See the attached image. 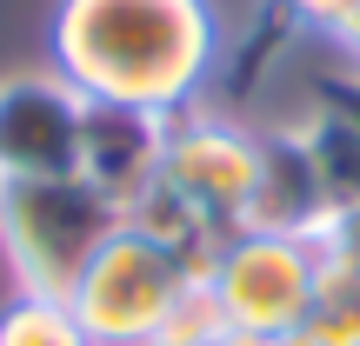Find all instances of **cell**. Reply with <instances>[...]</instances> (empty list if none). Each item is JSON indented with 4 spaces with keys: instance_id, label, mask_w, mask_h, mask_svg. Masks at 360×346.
I'll list each match as a JSON object with an SVG mask.
<instances>
[{
    "instance_id": "cell-4",
    "label": "cell",
    "mask_w": 360,
    "mask_h": 346,
    "mask_svg": "<svg viewBox=\"0 0 360 346\" xmlns=\"http://www.w3.org/2000/svg\"><path fill=\"white\" fill-rule=\"evenodd\" d=\"M187 286H193L187 267L167 246H154L147 233H134L120 220V233L87 260V273H80L67 307H74V320L87 326L94 346H160L167 313L180 307Z\"/></svg>"
},
{
    "instance_id": "cell-10",
    "label": "cell",
    "mask_w": 360,
    "mask_h": 346,
    "mask_svg": "<svg viewBox=\"0 0 360 346\" xmlns=\"http://www.w3.org/2000/svg\"><path fill=\"white\" fill-rule=\"evenodd\" d=\"M300 140H307V160L314 173H321V193L327 206L340 213H360V127L340 114H327V107H314L307 120H300Z\"/></svg>"
},
{
    "instance_id": "cell-12",
    "label": "cell",
    "mask_w": 360,
    "mask_h": 346,
    "mask_svg": "<svg viewBox=\"0 0 360 346\" xmlns=\"http://www.w3.org/2000/svg\"><path fill=\"white\" fill-rule=\"evenodd\" d=\"M0 346H94L87 326L74 320L67 300H47V293H13L0 307Z\"/></svg>"
},
{
    "instance_id": "cell-9",
    "label": "cell",
    "mask_w": 360,
    "mask_h": 346,
    "mask_svg": "<svg viewBox=\"0 0 360 346\" xmlns=\"http://www.w3.org/2000/svg\"><path fill=\"white\" fill-rule=\"evenodd\" d=\"M127 227H134V233H147L154 246H167L180 267H187V280H207V267H214L220 240H227L214 220H200V213H193L180 193H167V187H154L141 206H127Z\"/></svg>"
},
{
    "instance_id": "cell-8",
    "label": "cell",
    "mask_w": 360,
    "mask_h": 346,
    "mask_svg": "<svg viewBox=\"0 0 360 346\" xmlns=\"http://www.w3.org/2000/svg\"><path fill=\"white\" fill-rule=\"evenodd\" d=\"M327 220H334V206H327V193H321V173H314V160H307L300 127L267 133L247 227H254V233H300V240H321Z\"/></svg>"
},
{
    "instance_id": "cell-7",
    "label": "cell",
    "mask_w": 360,
    "mask_h": 346,
    "mask_svg": "<svg viewBox=\"0 0 360 346\" xmlns=\"http://www.w3.org/2000/svg\"><path fill=\"white\" fill-rule=\"evenodd\" d=\"M160 154H167V120L134 114V107H87L80 120V180L127 220V206H141L160 187Z\"/></svg>"
},
{
    "instance_id": "cell-14",
    "label": "cell",
    "mask_w": 360,
    "mask_h": 346,
    "mask_svg": "<svg viewBox=\"0 0 360 346\" xmlns=\"http://www.w3.org/2000/svg\"><path fill=\"white\" fill-rule=\"evenodd\" d=\"M314 107H327V114H340V120H354L360 127V67H327L321 80H314Z\"/></svg>"
},
{
    "instance_id": "cell-3",
    "label": "cell",
    "mask_w": 360,
    "mask_h": 346,
    "mask_svg": "<svg viewBox=\"0 0 360 346\" xmlns=\"http://www.w3.org/2000/svg\"><path fill=\"white\" fill-rule=\"evenodd\" d=\"M314 280H321V240L300 233H227L207 267V293H214L220 320L233 346H267L307 326Z\"/></svg>"
},
{
    "instance_id": "cell-11",
    "label": "cell",
    "mask_w": 360,
    "mask_h": 346,
    "mask_svg": "<svg viewBox=\"0 0 360 346\" xmlns=\"http://www.w3.org/2000/svg\"><path fill=\"white\" fill-rule=\"evenodd\" d=\"M300 333L314 346H360V260L321 246V280H314V307Z\"/></svg>"
},
{
    "instance_id": "cell-6",
    "label": "cell",
    "mask_w": 360,
    "mask_h": 346,
    "mask_svg": "<svg viewBox=\"0 0 360 346\" xmlns=\"http://www.w3.org/2000/svg\"><path fill=\"white\" fill-rule=\"evenodd\" d=\"M80 120L87 100L60 74L0 80V180H47L80 167Z\"/></svg>"
},
{
    "instance_id": "cell-5",
    "label": "cell",
    "mask_w": 360,
    "mask_h": 346,
    "mask_svg": "<svg viewBox=\"0 0 360 346\" xmlns=\"http://www.w3.org/2000/svg\"><path fill=\"white\" fill-rule=\"evenodd\" d=\"M260 154H267V133L240 127L233 114H214V107H187V114L167 120L160 187L180 193L220 233H240L254 187H260Z\"/></svg>"
},
{
    "instance_id": "cell-15",
    "label": "cell",
    "mask_w": 360,
    "mask_h": 346,
    "mask_svg": "<svg viewBox=\"0 0 360 346\" xmlns=\"http://www.w3.org/2000/svg\"><path fill=\"white\" fill-rule=\"evenodd\" d=\"M274 7H281V13H294L307 34H327V27L340 20V7H347V0H274Z\"/></svg>"
},
{
    "instance_id": "cell-2",
    "label": "cell",
    "mask_w": 360,
    "mask_h": 346,
    "mask_svg": "<svg viewBox=\"0 0 360 346\" xmlns=\"http://www.w3.org/2000/svg\"><path fill=\"white\" fill-rule=\"evenodd\" d=\"M114 233H120V213L80 173L0 180V253H7L13 293L74 300L87 260Z\"/></svg>"
},
{
    "instance_id": "cell-16",
    "label": "cell",
    "mask_w": 360,
    "mask_h": 346,
    "mask_svg": "<svg viewBox=\"0 0 360 346\" xmlns=\"http://www.w3.org/2000/svg\"><path fill=\"white\" fill-rule=\"evenodd\" d=\"M327 40H334V53L347 67H360V0H347V7H340V20L327 27Z\"/></svg>"
},
{
    "instance_id": "cell-13",
    "label": "cell",
    "mask_w": 360,
    "mask_h": 346,
    "mask_svg": "<svg viewBox=\"0 0 360 346\" xmlns=\"http://www.w3.org/2000/svg\"><path fill=\"white\" fill-rule=\"evenodd\" d=\"M160 346H227V320H220L214 293H207V280H193L187 293H180V307L167 313V333Z\"/></svg>"
},
{
    "instance_id": "cell-1",
    "label": "cell",
    "mask_w": 360,
    "mask_h": 346,
    "mask_svg": "<svg viewBox=\"0 0 360 346\" xmlns=\"http://www.w3.org/2000/svg\"><path fill=\"white\" fill-rule=\"evenodd\" d=\"M214 0H60L47 27L53 74L87 107L187 114L220 74Z\"/></svg>"
}]
</instances>
